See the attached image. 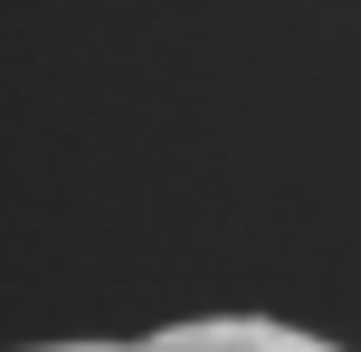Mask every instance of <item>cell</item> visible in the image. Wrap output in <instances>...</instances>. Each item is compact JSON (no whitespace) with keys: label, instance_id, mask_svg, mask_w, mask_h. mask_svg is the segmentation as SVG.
Wrapping results in <instances>:
<instances>
[{"label":"cell","instance_id":"6da1fadb","mask_svg":"<svg viewBox=\"0 0 361 352\" xmlns=\"http://www.w3.org/2000/svg\"><path fill=\"white\" fill-rule=\"evenodd\" d=\"M29 352H343L305 324H276V315H190L162 324V334H124V343H29Z\"/></svg>","mask_w":361,"mask_h":352}]
</instances>
